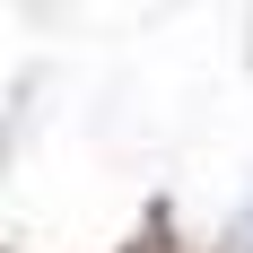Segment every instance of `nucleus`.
I'll list each match as a JSON object with an SVG mask.
<instances>
[{"instance_id":"nucleus-1","label":"nucleus","mask_w":253,"mask_h":253,"mask_svg":"<svg viewBox=\"0 0 253 253\" xmlns=\"http://www.w3.org/2000/svg\"><path fill=\"white\" fill-rule=\"evenodd\" d=\"M131 253H166V218H157V227L140 236V245H131Z\"/></svg>"}]
</instances>
